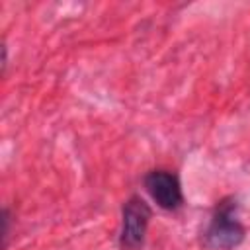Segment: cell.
Returning a JSON list of instances; mask_svg holds the SVG:
<instances>
[{
    "instance_id": "6da1fadb",
    "label": "cell",
    "mask_w": 250,
    "mask_h": 250,
    "mask_svg": "<svg viewBox=\"0 0 250 250\" xmlns=\"http://www.w3.org/2000/svg\"><path fill=\"white\" fill-rule=\"evenodd\" d=\"M244 236H246V230L238 219L236 199L232 197L221 199L205 230V244L213 250H232L242 244Z\"/></svg>"
},
{
    "instance_id": "7a4b0ae2",
    "label": "cell",
    "mask_w": 250,
    "mask_h": 250,
    "mask_svg": "<svg viewBox=\"0 0 250 250\" xmlns=\"http://www.w3.org/2000/svg\"><path fill=\"white\" fill-rule=\"evenodd\" d=\"M152 209L150 205L139 197L133 195L123 203L121 209V230H119V246L121 250H139L145 244L146 230L150 225Z\"/></svg>"
},
{
    "instance_id": "3957f363",
    "label": "cell",
    "mask_w": 250,
    "mask_h": 250,
    "mask_svg": "<svg viewBox=\"0 0 250 250\" xmlns=\"http://www.w3.org/2000/svg\"><path fill=\"white\" fill-rule=\"evenodd\" d=\"M145 188L160 209L174 211L184 203L180 178L170 170H150L145 176Z\"/></svg>"
},
{
    "instance_id": "277c9868",
    "label": "cell",
    "mask_w": 250,
    "mask_h": 250,
    "mask_svg": "<svg viewBox=\"0 0 250 250\" xmlns=\"http://www.w3.org/2000/svg\"><path fill=\"white\" fill-rule=\"evenodd\" d=\"M10 211L4 207L2 209V242H4V248L8 244V236H10Z\"/></svg>"
}]
</instances>
